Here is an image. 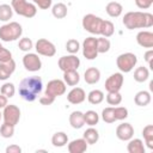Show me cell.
Segmentation results:
<instances>
[{
    "instance_id": "6da1fadb",
    "label": "cell",
    "mask_w": 153,
    "mask_h": 153,
    "mask_svg": "<svg viewBox=\"0 0 153 153\" xmlns=\"http://www.w3.org/2000/svg\"><path fill=\"white\" fill-rule=\"evenodd\" d=\"M43 82L39 76H27L23 79L19 84V94L20 97L26 102H33L37 96L42 92Z\"/></svg>"
},
{
    "instance_id": "7a4b0ae2",
    "label": "cell",
    "mask_w": 153,
    "mask_h": 153,
    "mask_svg": "<svg viewBox=\"0 0 153 153\" xmlns=\"http://www.w3.org/2000/svg\"><path fill=\"white\" fill-rule=\"evenodd\" d=\"M123 24L127 29H143L153 25V16L148 12H128L123 17Z\"/></svg>"
},
{
    "instance_id": "3957f363",
    "label": "cell",
    "mask_w": 153,
    "mask_h": 153,
    "mask_svg": "<svg viewBox=\"0 0 153 153\" xmlns=\"http://www.w3.org/2000/svg\"><path fill=\"white\" fill-rule=\"evenodd\" d=\"M23 33V27L17 22H11L0 27V39L4 42H12L18 39Z\"/></svg>"
},
{
    "instance_id": "277c9868",
    "label": "cell",
    "mask_w": 153,
    "mask_h": 153,
    "mask_svg": "<svg viewBox=\"0 0 153 153\" xmlns=\"http://www.w3.org/2000/svg\"><path fill=\"white\" fill-rule=\"evenodd\" d=\"M11 6H12V10L17 14L23 16L25 18H32L37 13L36 5H33V4H31L26 0H12Z\"/></svg>"
},
{
    "instance_id": "5b68a950",
    "label": "cell",
    "mask_w": 153,
    "mask_h": 153,
    "mask_svg": "<svg viewBox=\"0 0 153 153\" xmlns=\"http://www.w3.org/2000/svg\"><path fill=\"white\" fill-rule=\"evenodd\" d=\"M137 62V57L135 54L133 53H124L117 56L116 59V65L118 67V69L122 73H129L136 65Z\"/></svg>"
},
{
    "instance_id": "8992f818",
    "label": "cell",
    "mask_w": 153,
    "mask_h": 153,
    "mask_svg": "<svg viewBox=\"0 0 153 153\" xmlns=\"http://www.w3.org/2000/svg\"><path fill=\"white\" fill-rule=\"evenodd\" d=\"M102 23H103V19L92 13H88L82 18V27L92 35H100Z\"/></svg>"
},
{
    "instance_id": "52a82bcc",
    "label": "cell",
    "mask_w": 153,
    "mask_h": 153,
    "mask_svg": "<svg viewBox=\"0 0 153 153\" xmlns=\"http://www.w3.org/2000/svg\"><path fill=\"white\" fill-rule=\"evenodd\" d=\"M2 118H4L5 123L16 126L20 120V110H19V108L17 105H14V104H10V105L7 104L4 108Z\"/></svg>"
},
{
    "instance_id": "ba28073f",
    "label": "cell",
    "mask_w": 153,
    "mask_h": 153,
    "mask_svg": "<svg viewBox=\"0 0 153 153\" xmlns=\"http://www.w3.org/2000/svg\"><path fill=\"white\" fill-rule=\"evenodd\" d=\"M65 92H66V84H65V81L60 80V79H54V80H50L47 84L44 94L56 98L59 96H62Z\"/></svg>"
},
{
    "instance_id": "9c48e42d",
    "label": "cell",
    "mask_w": 153,
    "mask_h": 153,
    "mask_svg": "<svg viewBox=\"0 0 153 153\" xmlns=\"http://www.w3.org/2000/svg\"><path fill=\"white\" fill-rule=\"evenodd\" d=\"M57 65H59V68L62 72H66V71H76L79 68V66H80V60L74 54H71V55L60 57Z\"/></svg>"
},
{
    "instance_id": "30bf717a",
    "label": "cell",
    "mask_w": 153,
    "mask_h": 153,
    "mask_svg": "<svg viewBox=\"0 0 153 153\" xmlns=\"http://www.w3.org/2000/svg\"><path fill=\"white\" fill-rule=\"evenodd\" d=\"M35 49H36L37 54L43 55V56H47V57H51V56H54L55 53H56L55 45H54L50 41H48V39H45V38H39V39H37V42H36V44H35Z\"/></svg>"
},
{
    "instance_id": "8fae6325",
    "label": "cell",
    "mask_w": 153,
    "mask_h": 153,
    "mask_svg": "<svg viewBox=\"0 0 153 153\" xmlns=\"http://www.w3.org/2000/svg\"><path fill=\"white\" fill-rule=\"evenodd\" d=\"M82 55L87 60H94L98 56L97 50V38L96 37H87L82 42Z\"/></svg>"
},
{
    "instance_id": "7c38bea8",
    "label": "cell",
    "mask_w": 153,
    "mask_h": 153,
    "mask_svg": "<svg viewBox=\"0 0 153 153\" xmlns=\"http://www.w3.org/2000/svg\"><path fill=\"white\" fill-rule=\"evenodd\" d=\"M23 65H24L25 69H27L29 72H37L42 67V61L37 54L27 53L23 57Z\"/></svg>"
},
{
    "instance_id": "4fadbf2b",
    "label": "cell",
    "mask_w": 153,
    "mask_h": 153,
    "mask_svg": "<svg viewBox=\"0 0 153 153\" xmlns=\"http://www.w3.org/2000/svg\"><path fill=\"white\" fill-rule=\"evenodd\" d=\"M124 78L122 73H114L111 74L105 81V90L108 92H120L123 85Z\"/></svg>"
},
{
    "instance_id": "5bb4252c",
    "label": "cell",
    "mask_w": 153,
    "mask_h": 153,
    "mask_svg": "<svg viewBox=\"0 0 153 153\" xmlns=\"http://www.w3.org/2000/svg\"><path fill=\"white\" fill-rule=\"evenodd\" d=\"M134 135V128L130 123H121L116 128V136L122 141H129Z\"/></svg>"
},
{
    "instance_id": "9a60e30c",
    "label": "cell",
    "mask_w": 153,
    "mask_h": 153,
    "mask_svg": "<svg viewBox=\"0 0 153 153\" xmlns=\"http://www.w3.org/2000/svg\"><path fill=\"white\" fill-rule=\"evenodd\" d=\"M85 98H86V93L81 87H74L67 94V100L71 104H80L85 100Z\"/></svg>"
},
{
    "instance_id": "2e32d148",
    "label": "cell",
    "mask_w": 153,
    "mask_h": 153,
    "mask_svg": "<svg viewBox=\"0 0 153 153\" xmlns=\"http://www.w3.org/2000/svg\"><path fill=\"white\" fill-rule=\"evenodd\" d=\"M136 42L143 48H153V33L151 31H140L136 35Z\"/></svg>"
},
{
    "instance_id": "e0dca14e",
    "label": "cell",
    "mask_w": 153,
    "mask_h": 153,
    "mask_svg": "<svg viewBox=\"0 0 153 153\" xmlns=\"http://www.w3.org/2000/svg\"><path fill=\"white\" fill-rule=\"evenodd\" d=\"M14 69H16V62L13 59L7 62H0V80L8 79L14 72Z\"/></svg>"
},
{
    "instance_id": "ac0fdd59",
    "label": "cell",
    "mask_w": 153,
    "mask_h": 153,
    "mask_svg": "<svg viewBox=\"0 0 153 153\" xmlns=\"http://www.w3.org/2000/svg\"><path fill=\"white\" fill-rule=\"evenodd\" d=\"M87 149V142L85 139H75L68 143V152L69 153H84Z\"/></svg>"
},
{
    "instance_id": "d6986e66",
    "label": "cell",
    "mask_w": 153,
    "mask_h": 153,
    "mask_svg": "<svg viewBox=\"0 0 153 153\" xmlns=\"http://www.w3.org/2000/svg\"><path fill=\"white\" fill-rule=\"evenodd\" d=\"M84 79L87 84L90 85H93V84H97L100 79V72L98 68L96 67H90L85 71L84 73Z\"/></svg>"
},
{
    "instance_id": "ffe728a7",
    "label": "cell",
    "mask_w": 153,
    "mask_h": 153,
    "mask_svg": "<svg viewBox=\"0 0 153 153\" xmlns=\"http://www.w3.org/2000/svg\"><path fill=\"white\" fill-rule=\"evenodd\" d=\"M69 124L74 128V129H80L82 128V126L85 124V120H84V114L81 111H73L69 115Z\"/></svg>"
},
{
    "instance_id": "44dd1931",
    "label": "cell",
    "mask_w": 153,
    "mask_h": 153,
    "mask_svg": "<svg viewBox=\"0 0 153 153\" xmlns=\"http://www.w3.org/2000/svg\"><path fill=\"white\" fill-rule=\"evenodd\" d=\"M105 11H106V13H108L110 17L117 18V17H120V16L122 14L123 7H122V5H121L120 2H117V1H111V2H109V4L106 5Z\"/></svg>"
},
{
    "instance_id": "7402d4cb",
    "label": "cell",
    "mask_w": 153,
    "mask_h": 153,
    "mask_svg": "<svg viewBox=\"0 0 153 153\" xmlns=\"http://www.w3.org/2000/svg\"><path fill=\"white\" fill-rule=\"evenodd\" d=\"M127 149L129 153H145V146L140 139H130Z\"/></svg>"
},
{
    "instance_id": "603a6c76",
    "label": "cell",
    "mask_w": 153,
    "mask_h": 153,
    "mask_svg": "<svg viewBox=\"0 0 153 153\" xmlns=\"http://www.w3.org/2000/svg\"><path fill=\"white\" fill-rule=\"evenodd\" d=\"M63 81L69 86H75L80 81V75L76 71H66L63 72Z\"/></svg>"
},
{
    "instance_id": "cb8c5ba5",
    "label": "cell",
    "mask_w": 153,
    "mask_h": 153,
    "mask_svg": "<svg viewBox=\"0 0 153 153\" xmlns=\"http://www.w3.org/2000/svg\"><path fill=\"white\" fill-rule=\"evenodd\" d=\"M134 102L139 106H146L151 103V93L148 91H139L134 97Z\"/></svg>"
},
{
    "instance_id": "d4e9b609",
    "label": "cell",
    "mask_w": 153,
    "mask_h": 153,
    "mask_svg": "<svg viewBox=\"0 0 153 153\" xmlns=\"http://www.w3.org/2000/svg\"><path fill=\"white\" fill-rule=\"evenodd\" d=\"M68 142V136L63 131H57L51 137V143L55 147H63Z\"/></svg>"
},
{
    "instance_id": "484cf974",
    "label": "cell",
    "mask_w": 153,
    "mask_h": 153,
    "mask_svg": "<svg viewBox=\"0 0 153 153\" xmlns=\"http://www.w3.org/2000/svg\"><path fill=\"white\" fill-rule=\"evenodd\" d=\"M51 13H53V16L55 18L62 19V18H65L67 16V6L65 4H62V2H57V4H55L53 6Z\"/></svg>"
},
{
    "instance_id": "4316f807",
    "label": "cell",
    "mask_w": 153,
    "mask_h": 153,
    "mask_svg": "<svg viewBox=\"0 0 153 153\" xmlns=\"http://www.w3.org/2000/svg\"><path fill=\"white\" fill-rule=\"evenodd\" d=\"M84 139L87 145H94L99 140V134L94 128H88L84 131Z\"/></svg>"
},
{
    "instance_id": "83f0119b",
    "label": "cell",
    "mask_w": 153,
    "mask_h": 153,
    "mask_svg": "<svg viewBox=\"0 0 153 153\" xmlns=\"http://www.w3.org/2000/svg\"><path fill=\"white\" fill-rule=\"evenodd\" d=\"M87 100L93 104V105H97V104H100L103 100H104V93L100 91V90H92L88 94H87Z\"/></svg>"
},
{
    "instance_id": "f1b7e54d",
    "label": "cell",
    "mask_w": 153,
    "mask_h": 153,
    "mask_svg": "<svg viewBox=\"0 0 153 153\" xmlns=\"http://www.w3.org/2000/svg\"><path fill=\"white\" fill-rule=\"evenodd\" d=\"M142 135H143V139H145L147 147L149 149H153V126L152 124L146 126L142 130Z\"/></svg>"
},
{
    "instance_id": "f546056e",
    "label": "cell",
    "mask_w": 153,
    "mask_h": 153,
    "mask_svg": "<svg viewBox=\"0 0 153 153\" xmlns=\"http://www.w3.org/2000/svg\"><path fill=\"white\" fill-rule=\"evenodd\" d=\"M148 76H149V71H148L146 67H143V66L137 67V68L135 69V72H134V79H135V81H137V82H143V81H146V80L148 79Z\"/></svg>"
},
{
    "instance_id": "4dcf8cb0",
    "label": "cell",
    "mask_w": 153,
    "mask_h": 153,
    "mask_svg": "<svg viewBox=\"0 0 153 153\" xmlns=\"http://www.w3.org/2000/svg\"><path fill=\"white\" fill-rule=\"evenodd\" d=\"M115 32V26L114 24L110 22V20H104L103 19V23H102V27H100V35L103 37H110L112 36Z\"/></svg>"
},
{
    "instance_id": "1f68e13d",
    "label": "cell",
    "mask_w": 153,
    "mask_h": 153,
    "mask_svg": "<svg viewBox=\"0 0 153 153\" xmlns=\"http://www.w3.org/2000/svg\"><path fill=\"white\" fill-rule=\"evenodd\" d=\"M13 16V10H12V6L7 5V4H4V5H0V20L1 22H7L12 18Z\"/></svg>"
},
{
    "instance_id": "d6a6232c",
    "label": "cell",
    "mask_w": 153,
    "mask_h": 153,
    "mask_svg": "<svg viewBox=\"0 0 153 153\" xmlns=\"http://www.w3.org/2000/svg\"><path fill=\"white\" fill-rule=\"evenodd\" d=\"M84 120H85V123L86 124H88V126H96L97 123H98V121H99V116H98V114L96 112V111H93V110H88V111H86L85 114H84Z\"/></svg>"
},
{
    "instance_id": "836d02e7",
    "label": "cell",
    "mask_w": 153,
    "mask_h": 153,
    "mask_svg": "<svg viewBox=\"0 0 153 153\" xmlns=\"http://www.w3.org/2000/svg\"><path fill=\"white\" fill-rule=\"evenodd\" d=\"M110 41L106 38V37H100V38H97V50H98V54H104V53H108L109 49H110Z\"/></svg>"
},
{
    "instance_id": "e575fe53",
    "label": "cell",
    "mask_w": 153,
    "mask_h": 153,
    "mask_svg": "<svg viewBox=\"0 0 153 153\" xmlns=\"http://www.w3.org/2000/svg\"><path fill=\"white\" fill-rule=\"evenodd\" d=\"M102 118L106 123H114L116 121L115 114H114V108L112 106H109V108L103 109V111H102Z\"/></svg>"
},
{
    "instance_id": "d590c367",
    "label": "cell",
    "mask_w": 153,
    "mask_h": 153,
    "mask_svg": "<svg viewBox=\"0 0 153 153\" xmlns=\"http://www.w3.org/2000/svg\"><path fill=\"white\" fill-rule=\"evenodd\" d=\"M13 134H14V126L4 122V124H1L0 127V135L5 139H8V137H12Z\"/></svg>"
},
{
    "instance_id": "8d00e7d4",
    "label": "cell",
    "mask_w": 153,
    "mask_h": 153,
    "mask_svg": "<svg viewBox=\"0 0 153 153\" xmlns=\"http://www.w3.org/2000/svg\"><path fill=\"white\" fill-rule=\"evenodd\" d=\"M0 92H1L4 96H6L7 98H12V97L14 96V93H16V87H14V85H13L12 82H5V84L1 86Z\"/></svg>"
},
{
    "instance_id": "74e56055",
    "label": "cell",
    "mask_w": 153,
    "mask_h": 153,
    "mask_svg": "<svg viewBox=\"0 0 153 153\" xmlns=\"http://www.w3.org/2000/svg\"><path fill=\"white\" fill-rule=\"evenodd\" d=\"M106 102L110 105H118L122 102V96L120 92H108L106 94Z\"/></svg>"
},
{
    "instance_id": "f35d334b",
    "label": "cell",
    "mask_w": 153,
    "mask_h": 153,
    "mask_svg": "<svg viewBox=\"0 0 153 153\" xmlns=\"http://www.w3.org/2000/svg\"><path fill=\"white\" fill-rule=\"evenodd\" d=\"M80 49V43L76 41V39H68L67 43H66V50L71 54H75L78 53Z\"/></svg>"
},
{
    "instance_id": "ab89813d",
    "label": "cell",
    "mask_w": 153,
    "mask_h": 153,
    "mask_svg": "<svg viewBox=\"0 0 153 153\" xmlns=\"http://www.w3.org/2000/svg\"><path fill=\"white\" fill-rule=\"evenodd\" d=\"M114 114H115L116 121H122L128 117V110H127V108H123V106L114 108Z\"/></svg>"
},
{
    "instance_id": "60d3db41",
    "label": "cell",
    "mask_w": 153,
    "mask_h": 153,
    "mask_svg": "<svg viewBox=\"0 0 153 153\" xmlns=\"http://www.w3.org/2000/svg\"><path fill=\"white\" fill-rule=\"evenodd\" d=\"M18 47H19V49L23 50V51H30V50L32 49V47H33V43H32V41H31L29 37H24V38H22V39L19 41Z\"/></svg>"
},
{
    "instance_id": "b9f144b4",
    "label": "cell",
    "mask_w": 153,
    "mask_h": 153,
    "mask_svg": "<svg viewBox=\"0 0 153 153\" xmlns=\"http://www.w3.org/2000/svg\"><path fill=\"white\" fill-rule=\"evenodd\" d=\"M10 60H12V54H11V51H10L8 49L1 47V48H0V62H7V61H10Z\"/></svg>"
},
{
    "instance_id": "7bdbcfd3",
    "label": "cell",
    "mask_w": 153,
    "mask_h": 153,
    "mask_svg": "<svg viewBox=\"0 0 153 153\" xmlns=\"http://www.w3.org/2000/svg\"><path fill=\"white\" fill-rule=\"evenodd\" d=\"M153 0H135V5L141 10H147L152 6Z\"/></svg>"
},
{
    "instance_id": "ee69618b",
    "label": "cell",
    "mask_w": 153,
    "mask_h": 153,
    "mask_svg": "<svg viewBox=\"0 0 153 153\" xmlns=\"http://www.w3.org/2000/svg\"><path fill=\"white\" fill-rule=\"evenodd\" d=\"M41 10H48L51 6L53 0H32Z\"/></svg>"
},
{
    "instance_id": "f6af8a7d",
    "label": "cell",
    "mask_w": 153,
    "mask_h": 153,
    "mask_svg": "<svg viewBox=\"0 0 153 153\" xmlns=\"http://www.w3.org/2000/svg\"><path fill=\"white\" fill-rule=\"evenodd\" d=\"M54 100H55L54 97H50V96H47V94H44L39 98V103L42 105H51L54 103Z\"/></svg>"
},
{
    "instance_id": "bcb514c9",
    "label": "cell",
    "mask_w": 153,
    "mask_h": 153,
    "mask_svg": "<svg viewBox=\"0 0 153 153\" xmlns=\"http://www.w3.org/2000/svg\"><path fill=\"white\" fill-rule=\"evenodd\" d=\"M145 61L148 62L149 68L153 69V50L152 49H149L148 51L145 53Z\"/></svg>"
},
{
    "instance_id": "7dc6e473",
    "label": "cell",
    "mask_w": 153,
    "mask_h": 153,
    "mask_svg": "<svg viewBox=\"0 0 153 153\" xmlns=\"http://www.w3.org/2000/svg\"><path fill=\"white\" fill-rule=\"evenodd\" d=\"M22 148L18 145H11L6 148V153H20Z\"/></svg>"
},
{
    "instance_id": "c3c4849f",
    "label": "cell",
    "mask_w": 153,
    "mask_h": 153,
    "mask_svg": "<svg viewBox=\"0 0 153 153\" xmlns=\"http://www.w3.org/2000/svg\"><path fill=\"white\" fill-rule=\"evenodd\" d=\"M6 105H7V97L1 93L0 94V109H4Z\"/></svg>"
},
{
    "instance_id": "681fc988",
    "label": "cell",
    "mask_w": 153,
    "mask_h": 153,
    "mask_svg": "<svg viewBox=\"0 0 153 153\" xmlns=\"http://www.w3.org/2000/svg\"><path fill=\"white\" fill-rule=\"evenodd\" d=\"M1 118H2V112L0 111V120H1Z\"/></svg>"
},
{
    "instance_id": "f907efd6",
    "label": "cell",
    "mask_w": 153,
    "mask_h": 153,
    "mask_svg": "<svg viewBox=\"0 0 153 153\" xmlns=\"http://www.w3.org/2000/svg\"><path fill=\"white\" fill-rule=\"evenodd\" d=\"M1 47H2V45H1V44H0V48H1Z\"/></svg>"
}]
</instances>
